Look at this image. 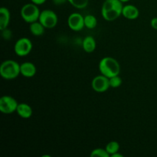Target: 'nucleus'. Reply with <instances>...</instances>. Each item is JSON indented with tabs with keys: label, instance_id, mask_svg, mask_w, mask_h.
<instances>
[{
	"label": "nucleus",
	"instance_id": "nucleus-1",
	"mask_svg": "<svg viewBox=\"0 0 157 157\" xmlns=\"http://www.w3.org/2000/svg\"><path fill=\"white\" fill-rule=\"evenodd\" d=\"M124 6L120 0H105L101 8V15L107 21H113L122 15Z\"/></svg>",
	"mask_w": 157,
	"mask_h": 157
},
{
	"label": "nucleus",
	"instance_id": "nucleus-2",
	"mask_svg": "<svg viewBox=\"0 0 157 157\" xmlns=\"http://www.w3.org/2000/svg\"><path fill=\"white\" fill-rule=\"evenodd\" d=\"M99 71L101 75L110 78L116 75H119L121 66L115 58L111 57H105L100 61Z\"/></svg>",
	"mask_w": 157,
	"mask_h": 157
},
{
	"label": "nucleus",
	"instance_id": "nucleus-3",
	"mask_svg": "<svg viewBox=\"0 0 157 157\" xmlns=\"http://www.w3.org/2000/svg\"><path fill=\"white\" fill-rule=\"evenodd\" d=\"M20 74V64L13 60H6L0 66V75L6 80L15 79Z\"/></svg>",
	"mask_w": 157,
	"mask_h": 157
},
{
	"label": "nucleus",
	"instance_id": "nucleus-4",
	"mask_svg": "<svg viewBox=\"0 0 157 157\" xmlns=\"http://www.w3.org/2000/svg\"><path fill=\"white\" fill-rule=\"evenodd\" d=\"M21 16L22 19L27 23H32L38 21L40 16L39 9L38 5L34 3H27L24 5L21 9Z\"/></svg>",
	"mask_w": 157,
	"mask_h": 157
},
{
	"label": "nucleus",
	"instance_id": "nucleus-5",
	"mask_svg": "<svg viewBox=\"0 0 157 157\" xmlns=\"http://www.w3.org/2000/svg\"><path fill=\"white\" fill-rule=\"evenodd\" d=\"M38 21L45 29H53L58 24V18L57 14L51 9H44L40 13Z\"/></svg>",
	"mask_w": 157,
	"mask_h": 157
},
{
	"label": "nucleus",
	"instance_id": "nucleus-6",
	"mask_svg": "<svg viewBox=\"0 0 157 157\" xmlns=\"http://www.w3.org/2000/svg\"><path fill=\"white\" fill-rule=\"evenodd\" d=\"M32 50V43L28 38H21L15 42L14 51L16 55L25 57L29 55Z\"/></svg>",
	"mask_w": 157,
	"mask_h": 157
},
{
	"label": "nucleus",
	"instance_id": "nucleus-7",
	"mask_svg": "<svg viewBox=\"0 0 157 157\" xmlns=\"http://www.w3.org/2000/svg\"><path fill=\"white\" fill-rule=\"evenodd\" d=\"M18 103L16 100L9 95H5L0 98V111L6 114H10L16 111Z\"/></svg>",
	"mask_w": 157,
	"mask_h": 157
},
{
	"label": "nucleus",
	"instance_id": "nucleus-8",
	"mask_svg": "<svg viewBox=\"0 0 157 157\" xmlns=\"http://www.w3.org/2000/svg\"><path fill=\"white\" fill-rule=\"evenodd\" d=\"M92 88L98 93H103L108 90L110 86L109 78L104 75H101L94 77L91 82Z\"/></svg>",
	"mask_w": 157,
	"mask_h": 157
},
{
	"label": "nucleus",
	"instance_id": "nucleus-9",
	"mask_svg": "<svg viewBox=\"0 0 157 157\" xmlns=\"http://www.w3.org/2000/svg\"><path fill=\"white\" fill-rule=\"evenodd\" d=\"M67 25L71 30L75 32H79L82 30L84 25V17L78 12L71 14L67 18Z\"/></svg>",
	"mask_w": 157,
	"mask_h": 157
},
{
	"label": "nucleus",
	"instance_id": "nucleus-10",
	"mask_svg": "<svg viewBox=\"0 0 157 157\" xmlns=\"http://www.w3.org/2000/svg\"><path fill=\"white\" fill-rule=\"evenodd\" d=\"M20 72L25 78H32L37 72L36 67L32 62H24L20 64Z\"/></svg>",
	"mask_w": 157,
	"mask_h": 157
},
{
	"label": "nucleus",
	"instance_id": "nucleus-11",
	"mask_svg": "<svg viewBox=\"0 0 157 157\" xmlns=\"http://www.w3.org/2000/svg\"><path fill=\"white\" fill-rule=\"evenodd\" d=\"M139 9L133 5H127L123 8L122 15L124 18L130 20L136 19L139 16Z\"/></svg>",
	"mask_w": 157,
	"mask_h": 157
},
{
	"label": "nucleus",
	"instance_id": "nucleus-12",
	"mask_svg": "<svg viewBox=\"0 0 157 157\" xmlns=\"http://www.w3.org/2000/svg\"><path fill=\"white\" fill-rule=\"evenodd\" d=\"M10 21V12L6 7L0 9V30L2 31L7 29Z\"/></svg>",
	"mask_w": 157,
	"mask_h": 157
},
{
	"label": "nucleus",
	"instance_id": "nucleus-13",
	"mask_svg": "<svg viewBox=\"0 0 157 157\" xmlns=\"http://www.w3.org/2000/svg\"><path fill=\"white\" fill-rule=\"evenodd\" d=\"M16 112L18 116L21 117V118L28 119V118L32 117V108L29 104H25V103H21V104H18Z\"/></svg>",
	"mask_w": 157,
	"mask_h": 157
},
{
	"label": "nucleus",
	"instance_id": "nucleus-14",
	"mask_svg": "<svg viewBox=\"0 0 157 157\" xmlns=\"http://www.w3.org/2000/svg\"><path fill=\"white\" fill-rule=\"evenodd\" d=\"M83 49L87 53H91L96 48V41L92 36H87L84 38L82 42Z\"/></svg>",
	"mask_w": 157,
	"mask_h": 157
},
{
	"label": "nucleus",
	"instance_id": "nucleus-15",
	"mask_svg": "<svg viewBox=\"0 0 157 157\" xmlns=\"http://www.w3.org/2000/svg\"><path fill=\"white\" fill-rule=\"evenodd\" d=\"M44 29L45 28L39 21L31 23L30 26H29L31 33L35 35V36H41V35H42L44 32Z\"/></svg>",
	"mask_w": 157,
	"mask_h": 157
},
{
	"label": "nucleus",
	"instance_id": "nucleus-16",
	"mask_svg": "<svg viewBox=\"0 0 157 157\" xmlns=\"http://www.w3.org/2000/svg\"><path fill=\"white\" fill-rule=\"evenodd\" d=\"M98 25V19L94 15H87L84 16V25L89 29H95Z\"/></svg>",
	"mask_w": 157,
	"mask_h": 157
},
{
	"label": "nucleus",
	"instance_id": "nucleus-17",
	"mask_svg": "<svg viewBox=\"0 0 157 157\" xmlns=\"http://www.w3.org/2000/svg\"><path fill=\"white\" fill-rule=\"evenodd\" d=\"M107 153L110 154V156H112L114 153H118L120 150V145L117 141H110V143L107 144L105 147Z\"/></svg>",
	"mask_w": 157,
	"mask_h": 157
},
{
	"label": "nucleus",
	"instance_id": "nucleus-18",
	"mask_svg": "<svg viewBox=\"0 0 157 157\" xmlns=\"http://www.w3.org/2000/svg\"><path fill=\"white\" fill-rule=\"evenodd\" d=\"M69 3L76 9H84L88 5L89 0H67Z\"/></svg>",
	"mask_w": 157,
	"mask_h": 157
},
{
	"label": "nucleus",
	"instance_id": "nucleus-19",
	"mask_svg": "<svg viewBox=\"0 0 157 157\" xmlns=\"http://www.w3.org/2000/svg\"><path fill=\"white\" fill-rule=\"evenodd\" d=\"M109 82H110V87H113V88H117L122 84L123 80L119 75H116V76L109 78Z\"/></svg>",
	"mask_w": 157,
	"mask_h": 157
},
{
	"label": "nucleus",
	"instance_id": "nucleus-20",
	"mask_svg": "<svg viewBox=\"0 0 157 157\" xmlns=\"http://www.w3.org/2000/svg\"><path fill=\"white\" fill-rule=\"evenodd\" d=\"M90 156H98V157H109L110 154L107 153L106 149L97 148L94 149L90 153Z\"/></svg>",
	"mask_w": 157,
	"mask_h": 157
},
{
	"label": "nucleus",
	"instance_id": "nucleus-21",
	"mask_svg": "<svg viewBox=\"0 0 157 157\" xmlns=\"http://www.w3.org/2000/svg\"><path fill=\"white\" fill-rule=\"evenodd\" d=\"M150 25H151V27L153 28V29L157 30V17L152 18L151 21H150Z\"/></svg>",
	"mask_w": 157,
	"mask_h": 157
},
{
	"label": "nucleus",
	"instance_id": "nucleus-22",
	"mask_svg": "<svg viewBox=\"0 0 157 157\" xmlns=\"http://www.w3.org/2000/svg\"><path fill=\"white\" fill-rule=\"evenodd\" d=\"M32 3L34 4H36L38 6H40V5H42L43 3H44L46 2V0H31Z\"/></svg>",
	"mask_w": 157,
	"mask_h": 157
},
{
	"label": "nucleus",
	"instance_id": "nucleus-23",
	"mask_svg": "<svg viewBox=\"0 0 157 157\" xmlns=\"http://www.w3.org/2000/svg\"><path fill=\"white\" fill-rule=\"evenodd\" d=\"M52 1H53V2L55 3V5L59 6V5H62L64 4V3H65L67 0H52Z\"/></svg>",
	"mask_w": 157,
	"mask_h": 157
},
{
	"label": "nucleus",
	"instance_id": "nucleus-24",
	"mask_svg": "<svg viewBox=\"0 0 157 157\" xmlns=\"http://www.w3.org/2000/svg\"><path fill=\"white\" fill-rule=\"evenodd\" d=\"M111 156L112 157H124V156H123L122 154H120V153H114V154L112 155Z\"/></svg>",
	"mask_w": 157,
	"mask_h": 157
},
{
	"label": "nucleus",
	"instance_id": "nucleus-25",
	"mask_svg": "<svg viewBox=\"0 0 157 157\" xmlns=\"http://www.w3.org/2000/svg\"><path fill=\"white\" fill-rule=\"evenodd\" d=\"M120 1L122 2L123 3H124V2H129V1H130V0H120Z\"/></svg>",
	"mask_w": 157,
	"mask_h": 157
}]
</instances>
